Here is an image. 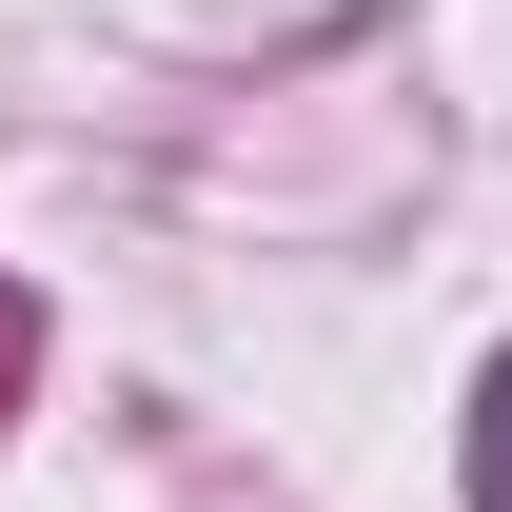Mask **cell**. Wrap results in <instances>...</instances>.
I'll list each match as a JSON object with an SVG mask.
<instances>
[{
	"mask_svg": "<svg viewBox=\"0 0 512 512\" xmlns=\"http://www.w3.org/2000/svg\"><path fill=\"white\" fill-rule=\"evenodd\" d=\"M453 473H473V512H512V355L473 375V434H453Z\"/></svg>",
	"mask_w": 512,
	"mask_h": 512,
	"instance_id": "cell-1",
	"label": "cell"
}]
</instances>
